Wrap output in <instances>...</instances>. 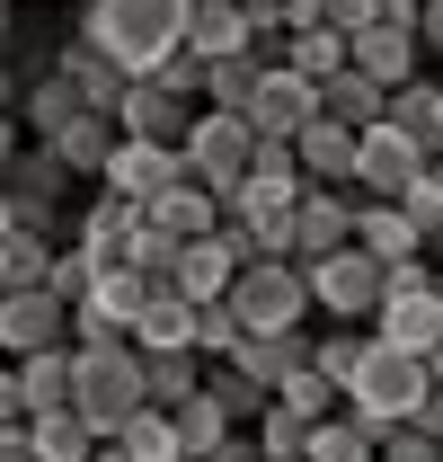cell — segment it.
Wrapping results in <instances>:
<instances>
[{"instance_id":"obj_1","label":"cell","mask_w":443,"mask_h":462,"mask_svg":"<svg viewBox=\"0 0 443 462\" xmlns=\"http://www.w3.org/2000/svg\"><path fill=\"white\" fill-rule=\"evenodd\" d=\"M177 27H186V0H89L71 36H89L124 71H160L177 54Z\"/></svg>"},{"instance_id":"obj_2","label":"cell","mask_w":443,"mask_h":462,"mask_svg":"<svg viewBox=\"0 0 443 462\" xmlns=\"http://www.w3.org/2000/svg\"><path fill=\"white\" fill-rule=\"evenodd\" d=\"M417 392H426V356H408V346H390V338L364 329V356H355V374H346V392H337V401L382 436L390 418H408V409H417Z\"/></svg>"},{"instance_id":"obj_3","label":"cell","mask_w":443,"mask_h":462,"mask_svg":"<svg viewBox=\"0 0 443 462\" xmlns=\"http://www.w3.org/2000/svg\"><path fill=\"white\" fill-rule=\"evenodd\" d=\"M71 409L89 418V436H107L124 409H142V346L133 338L71 346Z\"/></svg>"},{"instance_id":"obj_4","label":"cell","mask_w":443,"mask_h":462,"mask_svg":"<svg viewBox=\"0 0 443 462\" xmlns=\"http://www.w3.org/2000/svg\"><path fill=\"white\" fill-rule=\"evenodd\" d=\"M302 285H311V320H373L382 302V258L364 240H337L320 258H302Z\"/></svg>"},{"instance_id":"obj_5","label":"cell","mask_w":443,"mask_h":462,"mask_svg":"<svg viewBox=\"0 0 443 462\" xmlns=\"http://www.w3.org/2000/svg\"><path fill=\"white\" fill-rule=\"evenodd\" d=\"M222 302L240 311V329H302L311 320L302 258H240V276L222 285Z\"/></svg>"},{"instance_id":"obj_6","label":"cell","mask_w":443,"mask_h":462,"mask_svg":"<svg viewBox=\"0 0 443 462\" xmlns=\"http://www.w3.org/2000/svg\"><path fill=\"white\" fill-rule=\"evenodd\" d=\"M71 187H80V178L62 170L54 143H36V134H27V143L9 152V170H0V196H9V223L18 231H54L62 205H71Z\"/></svg>"},{"instance_id":"obj_7","label":"cell","mask_w":443,"mask_h":462,"mask_svg":"<svg viewBox=\"0 0 443 462\" xmlns=\"http://www.w3.org/2000/svg\"><path fill=\"white\" fill-rule=\"evenodd\" d=\"M249 152H258V134H249V116H240V107H195V116H186V134H177L186 178L213 187V196H231V178L249 170Z\"/></svg>"},{"instance_id":"obj_8","label":"cell","mask_w":443,"mask_h":462,"mask_svg":"<svg viewBox=\"0 0 443 462\" xmlns=\"http://www.w3.org/2000/svg\"><path fill=\"white\" fill-rule=\"evenodd\" d=\"M426 170V143L408 134V125H390V116H373V125H355V196H399L408 178Z\"/></svg>"},{"instance_id":"obj_9","label":"cell","mask_w":443,"mask_h":462,"mask_svg":"<svg viewBox=\"0 0 443 462\" xmlns=\"http://www.w3.org/2000/svg\"><path fill=\"white\" fill-rule=\"evenodd\" d=\"M168 178H186V161H177V143H160V134H115V152L98 161V187L133 196V205H151Z\"/></svg>"},{"instance_id":"obj_10","label":"cell","mask_w":443,"mask_h":462,"mask_svg":"<svg viewBox=\"0 0 443 462\" xmlns=\"http://www.w3.org/2000/svg\"><path fill=\"white\" fill-rule=\"evenodd\" d=\"M320 107V80L311 71H293V62H267L258 71V89L240 98V116H249V134H276V143H293V125Z\"/></svg>"},{"instance_id":"obj_11","label":"cell","mask_w":443,"mask_h":462,"mask_svg":"<svg viewBox=\"0 0 443 462\" xmlns=\"http://www.w3.org/2000/svg\"><path fill=\"white\" fill-rule=\"evenodd\" d=\"M54 338H71V302L54 285H0V356H27Z\"/></svg>"},{"instance_id":"obj_12","label":"cell","mask_w":443,"mask_h":462,"mask_svg":"<svg viewBox=\"0 0 443 462\" xmlns=\"http://www.w3.org/2000/svg\"><path fill=\"white\" fill-rule=\"evenodd\" d=\"M337 240H355V187H302V205L284 223V249L293 258H320Z\"/></svg>"},{"instance_id":"obj_13","label":"cell","mask_w":443,"mask_h":462,"mask_svg":"<svg viewBox=\"0 0 443 462\" xmlns=\"http://www.w3.org/2000/svg\"><path fill=\"white\" fill-rule=\"evenodd\" d=\"M186 116H195V98H177L160 71H124V98H115V134H160V143H177V134H186Z\"/></svg>"},{"instance_id":"obj_14","label":"cell","mask_w":443,"mask_h":462,"mask_svg":"<svg viewBox=\"0 0 443 462\" xmlns=\"http://www.w3.org/2000/svg\"><path fill=\"white\" fill-rule=\"evenodd\" d=\"M293 161H302L311 187H346V178H355V125L329 116V107H311L293 125Z\"/></svg>"},{"instance_id":"obj_15","label":"cell","mask_w":443,"mask_h":462,"mask_svg":"<svg viewBox=\"0 0 443 462\" xmlns=\"http://www.w3.org/2000/svg\"><path fill=\"white\" fill-rule=\"evenodd\" d=\"M240 276V249H231V231H195V240H177V258H168V285L186 293V302H213L222 285Z\"/></svg>"},{"instance_id":"obj_16","label":"cell","mask_w":443,"mask_h":462,"mask_svg":"<svg viewBox=\"0 0 443 462\" xmlns=\"http://www.w3.org/2000/svg\"><path fill=\"white\" fill-rule=\"evenodd\" d=\"M355 240H364L382 267H399V258H426V231L399 214V196H355Z\"/></svg>"},{"instance_id":"obj_17","label":"cell","mask_w":443,"mask_h":462,"mask_svg":"<svg viewBox=\"0 0 443 462\" xmlns=\"http://www.w3.org/2000/svg\"><path fill=\"white\" fill-rule=\"evenodd\" d=\"M54 71L80 89V107H98V116H115V98H124V62H107L89 36H62L54 45Z\"/></svg>"},{"instance_id":"obj_18","label":"cell","mask_w":443,"mask_h":462,"mask_svg":"<svg viewBox=\"0 0 443 462\" xmlns=\"http://www.w3.org/2000/svg\"><path fill=\"white\" fill-rule=\"evenodd\" d=\"M177 45H186L195 62L240 54V45H249V0H186V27H177Z\"/></svg>"},{"instance_id":"obj_19","label":"cell","mask_w":443,"mask_h":462,"mask_svg":"<svg viewBox=\"0 0 443 462\" xmlns=\"http://www.w3.org/2000/svg\"><path fill=\"white\" fill-rule=\"evenodd\" d=\"M133 346H195V302L168 276H151L142 302H133Z\"/></svg>"},{"instance_id":"obj_20","label":"cell","mask_w":443,"mask_h":462,"mask_svg":"<svg viewBox=\"0 0 443 462\" xmlns=\"http://www.w3.org/2000/svg\"><path fill=\"white\" fill-rule=\"evenodd\" d=\"M36 143H54V161L71 178H98V161L115 152V116H98V107H71L54 125V134H36Z\"/></svg>"},{"instance_id":"obj_21","label":"cell","mask_w":443,"mask_h":462,"mask_svg":"<svg viewBox=\"0 0 443 462\" xmlns=\"http://www.w3.org/2000/svg\"><path fill=\"white\" fill-rule=\"evenodd\" d=\"M142 223L168 231V240H195V231H213V223H222V196H213V187H195V178H168L160 196L142 205Z\"/></svg>"},{"instance_id":"obj_22","label":"cell","mask_w":443,"mask_h":462,"mask_svg":"<svg viewBox=\"0 0 443 462\" xmlns=\"http://www.w3.org/2000/svg\"><path fill=\"white\" fill-rule=\"evenodd\" d=\"M27 454L36 462H89L98 436H89V418L71 401H54V409H27Z\"/></svg>"},{"instance_id":"obj_23","label":"cell","mask_w":443,"mask_h":462,"mask_svg":"<svg viewBox=\"0 0 443 462\" xmlns=\"http://www.w3.org/2000/svg\"><path fill=\"white\" fill-rule=\"evenodd\" d=\"M9 374H18V409H54V401H71V338L9 356Z\"/></svg>"},{"instance_id":"obj_24","label":"cell","mask_w":443,"mask_h":462,"mask_svg":"<svg viewBox=\"0 0 443 462\" xmlns=\"http://www.w3.org/2000/svg\"><path fill=\"white\" fill-rule=\"evenodd\" d=\"M302 462H373V427H364L346 401L320 409V418H311V436H302Z\"/></svg>"},{"instance_id":"obj_25","label":"cell","mask_w":443,"mask_h":462,"mask_svg":"<svg viewBox=\"0 0 443 462\" xmlns=\"http://www.w3.org/2000/svg\"><path fill=\"white\" fill-rule=\"evenodd\" d=\"M168 427H177V454H195V462H204V454L222 462V445H231V418H222V401L204 392V383H195L186 401L168 409Z\"/></svg>"},{"instance_id":"obj_26","label":"cell","mask_w":443,"mask_h":462,"mask_svg":"<svg viewBox=\"0 0 443 462\" xmlns=\"http://www.w3.org/2000/svg\"><path fill=\"white\" fill-rule=\"evenodd\" d=\"M195 383H204V356H195V346H142V401L177 409Z\"/></svg>"},{"instance_id":"obj_27","label":"cell","mask_w":443,"mask_h":462,"mask_svg":"<svg viewBox=\"0 0 443 462\" xmlns=\"http://www.w3.org/2000/svg\"><path fill=\"white\" fill-rule=\"evenodd\" d=\"M204 392H213V401H222V418H231V427H249V418H258V409L276 401V392H267V383H258V374H240V365H231V356H204Z\"/></svg>"},{"instance_id":"obj_28","label":"cell","mask_w":443,"mask_h":462,"mask_svg":"<svg viewBox=\"0 0 443 462\" xmlns=\"http://www.w3.org/2000/svg\"><path fill=\"white\" fill-rule=\"evenodd\" d=\"M382 80H373V71H355V62H337L329 80H320V107L329 116H346V125H373V116H382Z\"/></svg>"},{"instance_id":"obj_29","label":"cell","mask_w":443,"mask_h":462,"mask_svg":"<svg viewBox=\"0 0 443 462\" xmlns=\"http://www.w3.org/2000/svg\"><path fill=\"white\" fill-rule=\"evenodd\" d=\"M71 107H80V89L62 80L54 62H45V80H36V89H18V98H9V116H18V134H54V125H62Z\"/></svg>"},{"instance_id":"obj_30","label":"cell","mask_w":443,"mask_h":462,"mask_svg":"<svg viewBox=\"0 0 443 462\" xmlns=\"http://www.w3.org/2000/svg\"><path fill=\"white\" fill-rule=\"evenodd\" d=\"M276 62H293V71H311V80H329L337 62H346V36H337L329 18H320V9H311V18H302V27H293V36H284V54Z\"/></svg>"},{"instance_id":"obj_31","label":"cell","mask_w":443,"mask_h":462,"mask_svg":"<svg viewBox=\"0 0 443 462\" xmlns=\"http://www.w3.org/2000/svg\"><path fill=\"white\" fill-rule=\"evenodd\" d=\"M258 71H267V62L249 54V45H240V54H213V62H204V89H195V107H240V98L258 89Z\"/></svg>"},{"instance_id":"obj_32","label":"cell","mask_w":443,"mask_h":462,"mask_svg":"<svg viewBox=\"0 0 443 462\" xmlns=\"http://www.w3.org/2000/svg\"><path fill=\"white\" fill-rule=\"evenodd\" d=\"M249 427H258L249 445H258V454H267V462H302V436H311V418H302V409L267 401V409H258V418H249Z\"/></svg>"},{"instance_id":"obj_33","label":"cell","mask_w":443,"mask_h":462,"mask_svg":"<svg viewBox=\"0 0 443 462\" xmlns=\"http://www.w3.org/2000/svg\"><path fill=\"white\" fill-rule=\"evenodd\" d=\"M355 356H364V320H329V329L311 338V365L329 374L337 392H346V374H355Z\"/></svg>"},{"instance_id":"obj_34","label":"cell","mask_w":443,"mask_h":462,"mask_svg":"<svg viewBox=\"0 0 443 462\" xmlns=\"http://www.w3.org/2000/svg\"><path fill=\"white\" fill-rule=\"evenodd\" d=\"M276 401H284V409H302V418H320V409H337V383L320 374V365H311V356H302V365H293V374L276 383Z\"/></svg>"},{"instance_id":"obj_35","label":"cell","mask_w":443,"mask_h":462,"mask_svg":"<svg viewBox=\"0 0 443 462\" xmlns=\"http://www.w3.org/2000/svg\"><path fill=\"white\" fill-rule=\"evenodd\" d=\"M231 346H240V311H231V302H195V356H231Z\"/></svg>"},{"instance_id":"obj_36","label":"cell","mask_w":443,"mask_h":462,"mask_svg":"<svg viewBox=\"0 0 443 462\" xmlns=\"http://www.w3.org/2000/svg\"><path fill=\"white\" fill-rule=\"evenodd\" d=\"M45 285H54L62 302H71V293L89 285V258H80V240H54V267H45Z\"/></svg>"},{"instance_id":"obj_37","label":"cell","mask_w":443,"mask_h":462,"mask_svg":"<svg viewBox=\"0 0 443 462\" xmlns=\"http://www.w3.org/2000/svg\"><path fill=\"white\" fill-rule=\"evenodd\" d=\"M373 9H382V0H320V18H329L337 36H355V27H364Z\"/></svg>"},{"instance_id":"obj_38","label":"cell","mask_w":443,"mask_h":462,"mask_svg":"<svg viewBox=\"0 0 443 462\" xmlns=\"http://www.w3.org/2000/svg\"><path fill=\"white\" fill-rule=\"evenodd\" d=\"M408 418H417V427H426V436H435V445H443V383H426V392H417V409H408Z\"/></svg>"},{"instance_id":"obj_39","label":"cell","mask_w":443,"mask_h":462,"mask_svg":"<svg viewBox=\"0 0 443 462\" xmlns=\"http://www.w3.org/2000/svg\"><path fill=\"white\" fill-rule=\"evenodd\" d=\"M417 45L443 54V0H417Z\"/></svg>"},{"instance_id":"obj_40","label":"cell","mask_w":443,"mask_h":462,"mask_svg":"<svg viewBox=\"0 0 443 462\" xmlns=\"http://www.w3.org/2000/svg\"><path fill=\"white\" fill-rule=\"evenodd\" d=\"M0 462H27V418H0Z\"/></svg>"},{"instance_id":"obj_41","label":"cell","mask_w":443,"mask_h":462,"mask_svg":"<svg viewBox=\"0 0 443 462\" xmlns=\"http://www.w3.org/2000/svg\"><path fill=\"white\" fill-rule=\"evenodd\" d=\"M0 418H27V409H18V374H9V356H0Z\"/></svg>"},{"instance_id":"obj_42","label":"cell","mask_w":443,"mask_h":462,"mask_svg":"<svg viewBox=\"0 0 443 462\" xmlns=\"http://www.w3.org/2000/svg\"><path fill=\"white\" fill-rule=\"evenodd\" d=\"M18 143H27V134H18V116L0 107V170H9V152H18Z\"/></svg>"},{"instance_id":"obj_43","label":"cell","mask_w":443,"mask_h":462,"mask_svg":"<svg viewBox=\"0 0 443 462\" xmlns=\"http://www.w3.org/2000/svg\"><path fill=\"white\" fill-rule=\"evenodd\" d=\"M18 98V71H9V45H0V107Z\"/></svg>"},{"instance_id":"obj_44","label":"cell","mask_w":443,"mask_h":462,"mask_svg":"<svg viewBox=\"0 0 443 462\" xmlns=\"http://www.w3.org/2000/svg\"><path fill=\"white\" fill-rule=\"evenodd\" d=\"M426 383H443V338H435V346H426Z\"/></svg>"},{"instance_id":"obj_45","label":"cell","mask_w":443,"mask_h":462,"mask_svg":"<svg viewBox=\"0 0 443 462\" xmlns=\"http://www.w3.org/2000/svg\"><path fill=\"white\" fill-rule=\"evenodd\" d=\"M435 143H443V71H435Z\"/></svg>"},{"instance_id":"obj_46","label":"cell","mask_w":443,"mask_h":462,"mask_svg":"<svg viewBox=\"0 0 443 462\" xmlns=\"http://www.w3.org/2000/svg\"><path fill=\"white\" fill-rule=\"evenodd\" d=\"M9 36H18V18H9V0H0V45H9Z\"/></svg>"},{"instance_id":"obj_47","label":"cell","mask_w":443,"mask_h":462,"mask_svg":"<svg viewBox=\"0 0 443 462\" xmlns=\"http://www.w3.org/2000/svg\"><path fill=\"white\" fill-rule=\"evenodd\" d=\"M0 223H9V196H0Z\"/></svg>"},{"instance_id":"obj_48","label":"cell","mask_w":443,"mask_h":462,"mask_svg":"<svg viewBox=\"0 0 443 462\" xmlns=\"http://www.w3.org/2000/svg\"><path fill=\"white\" fill-rule=\"evenodd\" d=\"M302 9H320V0H302Z\"/></svg>"},{"instance_id":"obj_49","label":"cell","mask_w":443,"mask_h":462,"mask_svg":"<svg viewBox=\"0 0 443 462\" xmlns=\"http://www.w3.org/2000/svg\"><path fill=\"white\" fill-rule=\"evenodd\" d=\"M0 231H9V223H0Z\"/></svg>"}]
</instances>
